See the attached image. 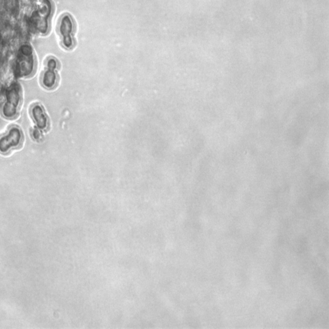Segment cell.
I'll return each mask as SVG.
<instances>
[{"mask_svg": "<svg viewBox=\"0 0 329 329\" xmlns=\"http://www.w3.org/2000/svg\"><path fill=\"white\" fill-rule=\"evenodd\" d=\"M76 23L72 15L69 13L63 14L58 22L57 33L60 37V44L65 50H71L76 46Z\"/></svg>", "mask_w": 329, "mask_h": 329, "instance_id": "1", "label": "cell"}, {"mask_svg": "<svg viewBox=\"0 0 329 329\" xmlns=\"http://www.w3.org/2000/svg\"><path fill=\"white\" fill-rule=\"evenodd\" d=\"M22 104V93L20 86L15 83L10 86L6 93V100L2 106V115L7 118L12 119L18 115Z\"/></svg>", "mask_w": 329, "mask_h": 329, "instance_id": "2", "label": "cell"}, {"mask_svg": "<svg viewBox=\"0 0 329 329\" xmlns=\"http://www.w3.org/2000/svg\"><path fill=\"white\" fill-rule=\"evenodd\" d=\"M23 135L18 126H12L6 135L0 137V153L7 155L13 149H17L22 145Z\"/></svg>", "mask_w": 329, "mask_h": 329, "instance_id": "3", "label": "cell"}, {"mask_svg": "<svg viewBox=\"0 0 329 329\" xmlns=\"http://www.w3.org/2000/svg\"><path fill=\"white\" fill-rule=\"evenodd\" d=\"M36 67L35 58L31 52H22L17 61V74L20 78H29L33 74Z\"/></svg>", "mask_w": 329, "mask_h": 329, "instance_id": "4", "label": "cell"}, {"mask_svg": "<svg viewBox=\"0 0 329 329\" xmlns=\"http://www.w3.org/2000/svg\"><path fill=\"white\" fill-rule=\"evenodd\" d=\"M30 115H31L34 122L36 123L37 128L43 130L48 129L49 126V118L46 114L45 109L41 104H34L31 107L30 110Z\"/></svg>", "mask_w": 329, "mask_h": 329, "instance_id": "5", "label": "cell"}, {"mask_svg": "<svg viewBox=\"0 0 329 329\" xmlns=\"http://www.w3.org/2000/svg\"><path fill=\"white\" fill-rule=\"evenodd\" d=\"M59 81L57 71L46 69L41 76V84L47 90H52L56 87Z\"/></svg>", "mask_w": 329, "mask_h": 329, "instance_id": "6", "label": "cell"}, {"mask_svg": "<svg viewBox=\"0 0 329 329\" xmlns=\"http://www.w3.org/2000/svg\"><path fill=\"white\" fill-rule=\"evenodd\" d=\"M59 68V62L54 57H48L46 60V69L57 71Z\"/></svg>", "mask_w": 329, "mask_h": 329, "instance_id": "7", "label": "cell"}, {"mask_svg": "<svg viewBox=\"0 0 329 329\" xmlns=\"http://www.w3.org/2000/svg\"><path fill=\"white\" fill-rule=\"evenodd\" d=\"M42 130L38 129V128H36L32 130V139L36 141H41L42 137H43V135H42Z\"/></svg>", "mask_w": 329, "mask_h": 329, "instance_id": "8", "label": "cell"}]
</instances>
